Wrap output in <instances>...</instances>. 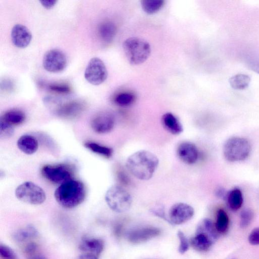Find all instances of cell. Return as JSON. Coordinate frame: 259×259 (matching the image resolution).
Listing matches in <instances>:
<instances>
[{"mask_svg":"<svg viewBox=\"0 0 259 259\" xmlns=\"http://www.w3.org/2000/svg\"><path fill=\"white\" fill-rule=\"evenodd\" d=\"M25 253L27 259H47L38 250L37 244L34 242H30L25 248Z\"/></svg>","mask_w":259,"mask_h":259,"instance_id":"obj_29","label":"cell"},{"mask_svg":"<svg viewBox=\"0 0 259 259\" xmlns=\"http://www.w3.org/2000/svg\"><path fill=\"white\" fill-rule=\"evenodd\" d=\"M37 231L31 225H28L17 231L14 234V238L18 242H23L37 236Z\"/></svg>","mask_w":259,"mask_h":259,"instance_id":"obj_24","label":"cell"},{"mask_svg":"<svg viewBox=\"0 0 259 259\" xmlns=\"http://www.w3.org/2000/svg\"><path fill=\"white\" fill-rule=\"evenodd\" d=\"M49 87L52 91L59 93L65 94L70 92V87L65 84H52Z\"/></svg>","mask_w":259,"mask_h":259,"instance_id":"obj_35","label":"cell"},{"mask_svg":"<svg viewBox=\"0 0 259 259\" xmlns=\"http://www.w3.org/2000/svg\"><path fill=\"white\" fill-rule=\"evenodd\" d=\"M215 194L216 196L223 199H226L227 195L225 189L221 187H219L215 189Z\"/></svg>","mask_w":259,"mask_h":259,"instance_id":"obj_36","label":"cell"},{"mask_svg":"<svg viewBox=\"0 0 259 259\" xmlns=\"http://www.w3.org/2000/svg\"><path fill=\"white\" fill-rule=\"evenodd\" d=\"M143 11L148 14L157 12L163 6V0H143L141 2Z\"/></svg>","mask_w":259,"mask_h":259,"instance_id":"obj_27","label":"cell"},{"mask_svg":"<svg viewBox=\"0 0 259 259\" xmlns=\"http://www.w3.org/2000/svg\"><path fill=\"white\" fill-rule=\"evenodd\" d=\"M25 119V114L21 110L13 109L5 112L1 116V120L13 126L22 124Z\"/></svg>","mask_w":259,"mask_h":259,"instance_id":"obj_20","label":"cell"},{"mask_svg":"<svg viewBox=\"0 0 259 259\" xmlns=\"http://www.w3.org/2000/svg\"><path fill=\"white\" fill-rule=\"evenodd\" d=\"M118 177H119V180H121L123 183H128L129 180L128 179V177L125 174H124L123 172H120L118 174Z\"/></svg>","mask_w":259,"mask_h":259,"instance_id":"obj_40","label":"cell"},{"mask_svg":"<svg viewBox=\"0 0 259 259\" xmlns=\"http://www.w3.org/2000/svg\"><path fill=\"white\" fill-rule=\"evenodd\" d=\"M177 235L180 241L178 251L180 253L184 254L189 249V244L188 240L184 233L181 231L178 232Z\"/></svg>","mask_w":259,"mask_h":259,"instance_id":"obj_33","label":"cell"},{"mask_svg":"<svg viewBox=\"0 0 259 259\" xmlns=\"http://www.w3.org/2000/svg\"><path fill=\"white\" fill-rule=\"evenodd\" d=\"M105 199L109 207L118 213L128 210L132 203L131 194L122 187L116 185L108 188L105 195Z\"/></svg>","mask_w":259,"mask_h":259,"instance_id":"obj_6","label":"cell"},{"mask_svg":"<svg viewBox=\"0 0 259 259\" xmlns=\"http://www.w3.org/2000/svg\"><path fill=\"white\" fill-rule=\"evenodd\" d=\"M41 5L46 9H51L52 8L57 2V1H39Z\"/></svg>","mask_w":259,"mask_h":259,"instance_id":"obj_37","label":"cell"},{"mask_svg":"<svg viewBox=\"0 0 259 259\" xmlns=\"http://www.w3.org/2000/svg\"><path fill=\"white\" fill-rule=\"evenodd\" d=\"M194 209L189 204L178 202L171 206L168 212V221L174 225L184 224L193 217Z\"/></svg>","mask_w":259,"mask_h":259,"instance_id":"obj_11","label":"cell"},{"mask_svg":"<svg viewBox=\"0 0 259 259\" xmlns=\"http://www.w3.org/2000/svg\"><path fill=\"white\" fill-rule=\"evenodd\" d=\"M116 33L115 25L111 22L102 23L98 28L99 35L104 42H110L114 38Z\"/></svg>","mask_w":259,"mask_h":259,"instance_id":"obj_21","label":"cell"},{"mask_svg":"<svg viewBox=\"0 0 259 259\" xmlns=\"http://www.w3.org/2000/svg\"><path fill=\"white\" fill-rule=\"evenodd\" d=\"M84 104L78 101H72L60 106L57 113L61 117L72 118L79 115L84 109Z\"/></svg>","mask_w":259,"mask_h":259,"instance_id":"obj_16","label":"cell"},{"mask_svg":"<svg viewBox=\"0 0 259 259\" xmlns=\"http://www.w3.org/2000/svg\"><path fill=\"white\" fill-rule=\"evenodd\" d=\"M160 233V230L157 227L146 226L130 231L126 235V237L131 243L139 244L155 238L159 236Z\"/></svg>","mask_w":259,"mask_h":259,"instance_id":"obj_13","label":"cell"},{"mask_svg":"<svg viewBox=\"0 0 259 259\" xmlns=\"http://www.w3.org/2000/svg\"><path fill=\"white\" fill-rule=\"evenodd\" d=\"M114 125V116L108 111L97 113L91 120L92 128L98 134H106L110 132L113 128Z\"/></svg>","mask_w":259,"mask_h":259,"instance_id":"obj_12","label":"cell"},{"mask_svg":"<svg viewBox=\"0 0 259 259\" xmlns=\"http://www.w3.org/2000/svg\"><path fill=\"white\" fill-rule=\"evenodd\" d=\"M0 255L2 259H18L16 253L6 245L1 244Z\"/></svg>","mask_w":259,"mask_h":259,"instance_id":"obj_32","label":"cell"},{"mask_svg":"<svg viewBox=\"0 0 259 259\" xmlns=\"http://www.w3.org/2000/svg\"><path fill=\"white\" fill-rule=\"evenodd\" d=\"M226 199L230 209L233 211L239 209L243 202L242 192L237 188H234L227 193Z\"/></svg>","mask_w":259,"mask_h":259,"instance_id":"obj_22","label":"cell"},{"mask_svg":"<svg viewBox=\"0 0 259 259\" xmlns=\"http://www.w3.org/2000/svg\"><path fill=\"white\" fill-rule=\"evenodd\" d=\"M163 127L169 133L178 135L183 131V127L179 119L173 113L166 112L161 117Z\"/></svg>","mask_w":259,"mask_h":259,"instance_id":"obj_18","label":"cell"},{"mask_svg":"<svg viewBox=\"0 0 259 259\" xmlns=\"http://www.w3.org/2000/svg\"><path fill=\"white\" fill-rule=\"evenodd\" d=\"M177 155L183 162L187 164H193L198 160L199 152L194 143L185 141L178 145L177 148Z\"/></svg>","mask_w":259,"mask_h":259,"instance_id":"obj_14","label":"cell"},{"mask_svg":"<svg viewBox=\"0 0 259 259\" xmlns=\"http://www.w3.org/2000/svg\"><path fill=\"white\" fill-rule=\"evenodd\" d=\"M15 193L20 201L32 205L41 204L46 199L44 190L31 182H25L20 184L16 188Z\"/></svg>","mask_w":259,"mask_h":259,"instance_id":"obj_7","label":"cell"},{"mask_svg":"<svg viewBox=\"0 0 259 259\" xmlns=\"http://www.w3.org/2000/svg\"><path fill=\"white\" fill-rule=\"evenodd\" d=\"M66 65V57L60 50H50L44 56L42 65L44 69L49 72H60L65 68Z\"/></svg>","mask_w":259,"mask_h":259,"instance_id":"obj_10","label":"cell"},{"mask_svg":"<svg viewBox=\"0 0 259 259\" xmlns=\"http://www.w3.org/2000/svg\"><path fill=\"white\" fill-rule=\"evenodd\" d=\"M251 81L249 75L239 73L231 76L229 79L230 86L237 90H242L247 88Z\"/></svg>","mask_w":259,"mask_h":259,"instance_id":"obj_23","label":"cell"},{"mask_svg":"<svg viewBox=\"0 0 259 259\" xmlns=\"http://www.w3.org/2000/svg\"><path fill=\"white\" fill-rule=\"evenodd\" d=\"M249 65L251 70L259 74V62L251 63Z\"/></svg>","mask_w":259,"mask_h":259,"instance_id":"obj_39","label":"cell"},{"mask_svg":"<svg viewBox=\"0 0 259 259\" xmlns=\"http://www.w3.org/2000/svg\"><path fill=\"white\" fill-rule=\"evenodd\" d=\"M41 174L49 181L60 185L71 180L72 176L70 168L63 164L46 165L42 168Z\"/></svg>","mask_w":259,"mask_h":259,"instance_id":"obj_9","label":"cell"},{"mask_svg":"<svg viewBox=\"0 0 259 259\" xmlns=\"http://www.w3.org/2000/svg\"><path fill=\"white\" fill-rule=\"evenodd\" d=\"M14 133L13 126L1 120L0 121V137L1 139H9L12 137Z\"/></svg>","mask_w":259,"mask_h":259,"instance_id":"obj_31","label":"cell"},{"mask_svg":"<svg viewBox=\"0 0 259 259\" xmlns=\"http://www.w3.org/2000/svg\"><path fill=\"white\" fill-rule=\"evenodd\" d=\"M102 240L93 237H85L79 243V248L83 253H90L99 256L104 249Z\"/></svg>","mask_w":259,"mask_h":259,"instance_id":"obj_17","label":"cell"},{"mask_svg":"<svg viewBox=\"0 0 259 259\" xmlns=\"http://www.w3.org/2000/svg\"><path fill=\"white\" fill-rule=\"evenodd\" d=\"M11 39L17 47L25 48L30 44L32 35L29 30L24 25L17 24L11 30Z\"/></svg>","mask_w":259,"mask_h":259,"instance_id":"obj_15","label":"cell"},{"mask_svg":"<svg viewBox=\"0 0 259 259\" xmlns=\"http://www.w3.org/2000/svg\"><path fill=\"white\" fill-rule=\"evenodd\" d=\"M248 240L252 245H259V227L253 229L250 232Z\"/></svg>","mask_w":259,"mask_h":259,"instance_id":"obj_34","label":"cell"},{"mask_svg":"<svg viewBox=\"0 0 259 259\" xmlns=\"http://www.w3.org/2000/svg\"><path fill=\"white\" fill-rule=\"evenodd\" d=\"M135 98V95L131 92H122L116 96L114 102L118 106L125 107L132 104Z\"/></svg>","mask_w":259,"mask_h":259,"instance_id":"obj_28","label":"cell"},{"mask_svg":"<svg viewBox=\"0 0 259 259\" xmlns=\"http://www.w3.org/2000/svg\"><path fill=\"white\" fill-rule=\"evenodd\" d=\"M17 145L22 152L28 155L34 153L38 147V143L36 138L29 135L21 136L17 141Z\"/></svg>","mask_w":259,"mask_h":259,"instance_id":"obj_19","label":"cell"},{"mask_svg":"<svg viewBox=\"0 0 259 259\" xmlns=\"http://www.w3.org/2000/svg\"><path fill=\"white\" fill-rule=\"evenodd\" d=\"M219 234L212 221L208 218L203 219L198 224L190 243L196 251H207L217 240Z\"/></svg>","mask_w":259,"mask_h":259,"instance_id":"obj_3","label":"cell"},{"mask_svg":"<svg viewBox=\"0 0 259 259\" xmlns=\"http://www.w3.org/2000/svg\"><path fill=\"white\" fill-rule=\"evenodd\" d=\"M123 49L127 60L132 65H139L144 63L148 58L151 53V47L149 42L137 37L125 39L123 43Z\"/></svg>","mask_w":259,"mask_h":259,"instance_id":"obj_4","label":"cell"},{"mask_svg":"<svg viewBox=\"0 0 259 259\" xmlns=\"http://www.w3.org/2000/svg\"><path fill=\"white\" fill-rule=\"evenodd\" d=\"M107 76V70L103 61L97 57L92 58L88 64L84 74L88 82L93 85H99L105 81Z\"/></svg>","mask_w":259,"mask_h":259,"instance_id":"obj_8","label":"cell"},{"mask_svg":"<svg viewBox=\"0 0 259 259\" xmlns=\"http://www.w3.org/2000/svg\"><path fill=\"white\" fill-rule=\"evenodd\" d=\"M254 217V212L250 208H245L242 210L240 216V227L244 229L251 223Z\"/></svg>","mask_w":259,"mask_h":259,"instance_id":"obj_30","label":"cell"},{"mask_svg":"<svg viewBox=\"0 0 259 259\" xmlns=\"http://www.w3.org/2000/svg\"><path fill=\"white\" fill-rule=\"evenodd\" d=\"M84 145L92 152L107 158L111 157L113 154L112 148L95 142H87Z\"/></svg>","mask_w":259,"mask_h":259,"instance_id":"obj_26","label":"cell"},{"mask_svg":"<svg viewBox=\"0 0 259 259\" xmlns=\"http://www.w3.org/2000/svg\"><path fill=\"white\" fill-rule=\"evenodd\" d=\"M76 259H98V256L90 253H83Z\"/></svg>","mask_w":259,"mask_h":259,"instance_id":"obj_38","label":"cell"},{"mask_svg":"<svg viewBox=\"0 0 259 259\" xmlns=\"http://www.w3.org/2000/svg\"><path fill=\"white\" fill-rule=\"evenodd\" d=\"M54 197L58 203L63 207H75L84 200V186L82 182L71 179L60 185L55 191Z\"/></svg>","mask_w":259,"mask_h":259,"instance_id":"obj_2","label":"cell"},{"mask_svg":"<svg viewBox=\"0 0 259 259\" xmlns=\"http://www.w3.org/2000/svg\"><path fill=\"white\" fill-rule=\"evenodd\" d=\"M159 164L158 157L150 151H137L126 159L125 166L128 171L140 180H149L153 176Z\"/></svg>","mask_w":259,"mask_h":259,"instance_id":"obj_1","label":"cell"},{"mask_svg":"<svg viewBox=\"0 0 259 259\" xmlns=\"http://www.w3.org/2000/svg\"><path fill=\"white\" fill-rule=\"evenodd\" d=\"M214 225L219 234H225L227 232L229 226V218L223 209H219L218 210Z\"/></svg>","mask_w":259,"mask_h":259,"instance_id":"obj_25","label":"cell"},{"mask_svg":"<svg viewBox=\"0 0 259 259\" xmlns=\"http://www.w3.org/2000/svg\"><path fill=\"white\" fill-rule=\"evenodd\" d=\"M251 145L245 138L233 137L228 139L223 146L225 159L230 162L243 161L250 154Z\"/></svg>","mask_w":259,"mask_h":259,"instance_id":"obj_5","label":"cell"}]
</instances>
